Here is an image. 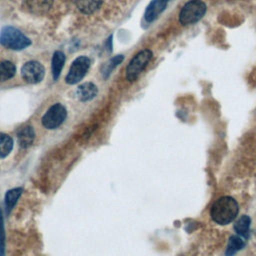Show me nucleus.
<instances>
[{
    "instance_id": "nucleus-1",
    "label": "nucleus",
    "mask_w": 256,
    "mask_h": 256,
    "mask_svg": "<svg viewBox=\"0 0 256 256\" xmlns=\"http://www.w3.org/2000/svg\"><path fill=\"white\" fill-rule=\"evenodd\" d=\"M239 213V205L231 196L219 198L211 207L212 220L219 225H227L235 220Z\"/></svg>"
},
{
    "instance_id": "nucleus-4",
    "label": "nucleus",
    "mask_w": 256,
    "mask_h": 256,
    "mask_svg": "<svg viewBox=\"0 0 256 256\" xmlns=\"http://www.w3.org/2000/svg\"><path fill=\"white\" fill-rule=\"evenodd\" d=\"M153 57L151 50L145 49L136 54L126 68V77L130 82L135 81L142 71L147 67Z\"/></svg>"
},
{
    "instance_id": "nucleus-6",
    "label": "nucleus",
    "mask_w": 256,
    "mask_h": 256,
    "mask_svg": "<svg viewBox=\"0 0 256 256\" xmlns=\"http://www.w3.org/2000/svg\"><path fill=\"white\" fill-rule=\"evenodd\" d=\"M91 61L86 56H80L72 63L70 70L66 76V83L74 85L79 83L87 74Z\"/></svg>"
},
{
    "instance_id": "nucleus-16",
    "label": "nucleus",
    "mask_w": 256,
    "mask_h": 256,
    "mask_svg": "<svg viewBox=\"0 0 256 256\" xmlns=\"http://www.w3.org/2000/svg\"><path fill=\"white\" fill-rule=\"evenodd\" d=\"M250 224H251V219L248 216L243 215L236 222L234 229L239 236L247 237L248 233L250 231Z\"/></svg>"
},
{
    "instance_id": "nucleus-10",
    "label": "nucleus",
    "mask_w": 256,
    "mask_h": 256,
    "mask_svg": "<svg viewBox=\"0 0 256 256\" xmlns=\"http://www.w3.org/2000/svg\"><path fill=\"white\" fill-rule=\"evenodd\" d=\"M98 93V89L95 84L88 82L79 86L76 90L77 98L82 102H88L96 97Z\"/></svg>"
},
{
    "instance_id": "nucleus-12",
    "label": "nucleus",
    "mask_w": 256,
    "mask_h": 256,
    "mask_svg": "<svg viewBox=\"0 0 256 256\" xmlns=\"http://www.w3.org/2000/svg\"><path fill=\"white\" fill-rule=\"evenodd\" d=\"M17 137H18L20 146L23 148H27L33 143L35 138V133L31 126H25L18 131Z\"/></svg>"
},
{
    "instance_id": "nucleus-13",
    "label": "nucleus",
    "mask_w": 256,
    "mask_h": 256,
    "mask_svg": "<svg viewBox=\"0 0 256 256\" xmlns=\"http://www.w3.org/2000/svg\"><path fill=\"white\" fill-rule=\"evenodd\" d=\"M65 54L61 51H56L53 55L52 58V64H51V70H52V75H53V79L57 80L61 74V71L64 67L65 64Z\"/></svg>"
},
{
    "instance_id": "nucleus-17",
    "label": "nucleus",
    "mask_w": 256,
    "mask_h": 256,
    "mask_svg": "<svg viewBox=\"0 0 256 256\" xmlns=\"http://www.w3.org/2000/svg\"><path fill=\"white\" fill-rule=\"evenodd\" d=\"M13 149V139L4 133H0V159L7 157Z\"/></svg>"
},
{
    "instance_id": "nucleus-15",
    "label": "nucleus",
    "mask_w": 256,
    "mask_h": 256,
    "mask_svg": "<svg viewBox=\"0 0 256 256\" xmlns=\"http://www.w3.org/2000/svg\"><path fill=\"white\" fill-rule=\"evenodd\" d=\"M245 246V242L239 235H233L230 237L227 250H226V256H233L236 254L239 250H241Z\"/></svg>"
},
{
    "instance_id": "nucleus-19",
    "label": "nucleus",
    "mask_w": 256,
    "mask_h": 256,
    "mask_svg": "<svg viewBox=\"0 0 256 256\" xmlns=\"http://www.w3.org/2000/svg\"><path fill=\"white\" fill-rule=\"evenodd\" d=\"M21 194H22V189L21 188H15V189L9 190L6 193V196H5V207H6V210H7L8 213L13 209V207L17 203L19 197L21 196Z\"/></svg>"
},
{
    "instance_id": "nucleus-3",
    "label": "nucleus",
    "mask_w": 256,
    "mask_h": 256,
    "mask_svg": "<svg viewBox=\"0 0 256 256\" xmlns=\"http://www.w3.org/2000/svg\"><path fill=\"white\" fill-rule=\"evenodd\" d=\"M207 11V6L202 0L187 2L179 13V22L184 25H193L200 21Z\"/></svg>"
},
{
    "instance_id": "nucleus-11",
    "label": "nucleus",
    "mask_w": 256,
    "mask_h": 256,
    "mask_svg": "<svg viewBox=\"0 0 256 256\" xmlns=\"http://www.w3.org/2000/svg\"><path fill=\"white\" fill-rule=\"evenodd\" d=\"M73 2L81 13L89 15L101 7L103 0H73Z\"/></svg>"
},
{
    "instance_id": "nucleus-7",
    "label": "nucleus",
    "mask_w": 256,
    "mask_h": 256,
    "mask_svg": "<svg viewBox=\"0 0 256 256\" xmlns=\"http://www.w3.org/2000/svg\"><path fill=\"white\" fill-rule=\"evenodd\" d=\"M21 74L27 83L38 84L44 79L45 69L41 63L37 61H29L23 65Z\"/></svg>"
},
{
    "instance_id": "nucleus-20",
    "label": "nucleus",
    "mask_w": 256,
    "mask_h": 256,
    "mask_svg": "<svg viewBox=\"0 0 256 256\" xmlns=\"http://www.w3.org/2000/svg\"><path fill=\"white\" fill-rule=\"evenodd\" d=\"M5 255V231L3 213L0 210V256Z\"/></svg>"
},
{
    "instance_id": "nucleus-9",
    "label": "nucleus",
    "mask_w": 256,
    "mask_h": 256,
    "mask_svg": "<svg viewBox=\"0 0 256 256\" xmlns=\"http://www.w3.org/2000/svg\"><path fill=\"white\" fill-rule=\"evenodd\" d=\"M170 0H152L145 12V20L148 23L156 20L159 15L166 9Z\"/></svg>"
},
{
    "instance_id": "nucleus-14",
    "label": "nucleus",
    "mask_w": 256,
    "mask_h": 256,
    "mask_svg": "<svg viewBox=\"0 0 256 256\" xmlns=\"http://www.w3.org/2000/svg\"><path fill=\"white\" fill-rule=\"evenodd\" d=\"M16 73V66L10 61L0 62V82L7 81L14 77Z\"/></svg>"
},
{
    "instance_id": "nucleus-5",
    "label": "nucleus",
    "mask_w": 256,
    "mask_h": 256,
    "mask_svg": "<svg viewBox=\"0 0 256 256\" xmlns=\"http://www.w3.org/2000/svg\"><path fill=\"white\" fill-rule=\"evenodd\" d=\"M67 117V110L66 108L60 104L56 103L51 106L45 115L42 117V125L49 130L57 129L59 126L63 124Z\"/></svg>"
},
{
    "instance_id": "nucleus-2",
    "label": "nucleus",
    "mask_w": 256,
    "mask_h": 256,
    "mask_svg": "<svg viewBox=\"0 0 256 256\" xmlns=\"http://www.w3.org/2000/svg\"><path fill=\"white\" fill-rule=\"evenodd\" d=\"M0 44L11 50H24L31 45V41L15 27H4L0 33Z\"/></svg>"
},
{
    "instance_id": "nucleus-18",
    "label": "nucleus",
    "mask_w": 256,
    "mask_h": 256,
    "mask_svg": "<svg viewBox=\"0 0 256 256\" xmlns=\"http://www.w3.org/2000/svg\"><path fill=\"white\" fill-rule=\"evenodd\" d=\"M124 60V56L123 55H117L113 58H111L109 61H107L101 68V73L104 77V79H107L110 74L112 73V71Z\"/></svg>"
},
{
    "instance_id": "nucleus-8",
    "label": "nucleus",
    "mask_w": 256,
    "mask_h": 256,
    "mask_svg": "<svg viewBox=\"0 0 256 256\" xmlns=\"http://www.w3.org/2000/svg\"><path fill=\"white\" fill-rule=\"evenodd\" d=\"M54 0H25V7L34 15H44L52 8Z\"/></svg>"
}]
</instances>
